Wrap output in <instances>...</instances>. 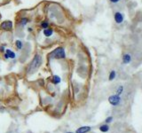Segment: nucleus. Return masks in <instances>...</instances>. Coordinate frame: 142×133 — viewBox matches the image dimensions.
<instances>
[{"label": "nucleus", "instance_id": "39448f33", "mask_svg": "<svg viewBox=\"0 0 142 133\" xmlns=\"http://www.w3.org/2000/svg\"><path fill=\"white\" fill-rule=\"evenodd\" d=\"M115 20L116 23H122L123 20V16L121 12H115Z\"/></svg>", "mask_w": 142, "mask_h": 133}, {"label": "nucleus", "instance_id": "4be33fe9", "mask_svg": "<svg viewBox=\"0 0 142 133\" xmlns=\"http://www.w3.org/2000/svg\"><path fill=\"white\" fill-rule=\"evenodd\" d=\"M68 133H72V132H68Z\"/></svg>", "mask_w": 142, "mask_h": 133}, {"label": "nucleus", "instance_id": "4468645a", "mask_svg": "<svg viewBox=\"0 0 142 133\" xmlns=\"http://www.w3.org/2000/svg\"><path fill=\"white\" fill-rule=\"evenodd\" d=\"M41 27L43 28L44 30H45V28H49V22H47V20H45V22H43L41 23Z\"/></svg>", "mask_w": 142, "mask_h": 133}, {"label": "nucleus", "instance_id": "2eb2a0df", "mask_svg": "<svg viewBox=\"0 0 142 133\" xmlns=\"http://www.w3.org/2000/svg\"><path fill=\"white\" fill-rule=\"evenodd\" d=\"M115 77V71H114V70H112L110 72V74H109V80H113L114 78Z\"/></svg>", "mask_w": 142, "mask_h": 133}, {"label": "nucleus", "instance_id": "a211bd4d", "mask_svg": "<svg viewBox=\"0 0 142 133\" xmlns=\"http://www.w3.org/2000/svg\"><path fill=\"white\" fill-rule=\"evenodd\" d=\"M112 120H113V117H108V118H107V119H106V122L107 123H109V122H111V121H112Z\"/></svg>", "mask_w": 142, "mask_h": 133}, {"label": "nucleus", "instance_id": "9d476101", "mask_svg": "<svg viewBox=\"0 0 142 133\" xmlns=\"http://www.w3.org/2000/svg\"><path fill=\"white\" fill-rule=\"evenodd\" d=\"M130 60H131V58H130V55H129V54L123 55V63H129L130 61Z\"/></svg>", "mask_w": 142, "mask_h": 133}, {"label": "nucleus", "instance_id": "6ab92c4d", "mask_svg": "<svg viewBox=\"0 0 142 133\" xmlns=\"http://www.w3.org/2000/svg\"><path fill=\"white\" fill-rule=\"evenodd\" d=\"M110 1H111L112 3H117V2L119 1V0H110Z\"/></svg>", "mask_w": 142, "mask_h": 133}, {"label": "nucleus", "instance_id": "f3484780", "mask_svg": "<svg viewBox=\"0 0 142 133\" xmlns=\"http://www.w3.org/2000/svg\"><path fill=\"white\" fill-rule=\"evenodd\" d=\"M5 51H6L5 45H1V46H0V52H5Z\"/></svg>", "mask_w": 142, "mask_h": 133}, {"label": "nucleus", "instance_id": "423d86ee", "mask_svg": "<svg viewBox=\"0 0 142 133\" xmlns=\"http://www.w3.org/2000/svg\"><path fill=\"white\" fill-rule=\"evenodd\" d=\"M91 130V127L89 126H84V127H81L76 130V133H86L88 131Z\"/></svg>", "mask_w": 142, "mask_h": 133}, {"label": "nucleus", "instance_id": "f03ea898", "mask_svg": "<svg viewBox=\"0 0 142 133\" xmlns=\"http://www.w3.org/2000/svg\"><path fill=\"white\" fill-rule=\"evenodd\" d=\"M51 58L56 60H61L66 58V52H65L64 48L62 47H58L57 49H55L54 51H53L50 54Z\"/></svg>", "mask_w": 142, "mask_h": 133}, {"label": "nucleus", "instance_id": "aec40b11", "mask_svg": "<svg viewBox=\"0 0 142 133\" xmlns=\"http://www.w3.org/2000/svg\"><path fill=\"white\" fill-rule=\"evenodd\" d=\"M5 58H6V60H8V59H9V57H8V55L6 54V53H5Z\"/></svg>", "mask_w": 142, "mask_h": 133}, {"label": "nucleus", "instance_id": "dca6fc26", "mask_svg": "<svg viewBox=\"0 0 142 133\" xmlns=\"http://www.w3.org/2000/svg\"><path fill=\"white\" fill-rule=\"evenodd\" d=\"M123 86H119L118 87V89H117V95H119V96H120L121 95V93H122V92H123Z\"/></svg>", "mask_w": 142, "mask_h": 133}, {"label": "nucleus", "instance_id": "412c9836", "mask_svg": "<svg viewBox=\"0 0 142 133\" xmlns=\"http://www.w3.org/2000/svg\"><path fill=\"white\" fill-rule=\"evenodd\" d=\"M28 31H29V32H31V31H32V28H28Z\"/></svg>", "mask_w": 142, "mask_h": 133}, {"label": "nucleus", "instance_id": "20e7f679", "mask_svg": "<svg viewBox=\"0 0 142 133\" xmlns=\"http://www.w3.org/2000/svg\"><path fill=\"white\" fill-rule=\"evenodd\" d=\"M108 101L111 105L113 106H117L119 103H120V96L119 95H112L108 98Z\"/></svg>", "mask_w": 142, "mask_h": 133}, {"label": "nucleus", "instance_id": "0eeeda50", "mask_svg": "<svg viewBox=\"0 0 142 133\" xmlns=\"http://www.w3.org/2000/svg\"><path fill=\"white\" fill-rule=\"evenodd\" d=\"M53 34V30H52V28H45V30H44V35H45V36L46 37H50L52 36Z\"/></svg>", "mask_w": 142, "mask_h": 133}, {"label": "nucleus", "instance_id": "1a4fd4ad", "mask_svg": "<svg viewBox=\"0 0 142 133\" xmlns=\"http://www.w3.org/2000/svg\"><path fill=\"white\" fill-rule=\"evenodd\" d=\"M29 22V19L28 18H22L19 22V24L21 26H26Z\"/></svg>", "mask_w": 142, "mask_h": 133}, {"label": "nucleus", "instance_id": "7ed1b4c3", "mask_svg": "<svg viewBox=\"0 0 142 133\" xmlns=\"http://www.w3.org/2000/svg\"><path fill=\"white\" fill-rule=\"evenodd\" d=\"M0 28L5 31H9L13 28V22L11 20H5L0 25Z\"/></svg>", "mask_w": 142, "mask_h": 133}, {"label": "nucleus", "instance_id": "ddd939ff", "mask_svg": "<svg viewBox=\"0 0 142 133\" xmlns=\"http://www.w3.org/2000/svg\"><path fill=\"white\" fill-rule=\"evenodd\" d=\"M99 130H100V131H102V132H107V131H108L109 127L107 125V124H106V125H102V126H100Z\"/></svg>", "mask_w": 142, "mask_h": 133}, {"label": "nucleus", "instance_id": "6e6552de", "mask_svg": "<svg viewBox=\"0 0 142 133\" xmlns=\"http://www.w3.org/2000/svg\"><path fill=\"white\" fill-rule=\"evenodd\" d=\"M6 53L8 55V57H9V59H15L16 54L14 52L12 51V50L6 49Z\"/></svg>", "mask_w": 142, "mask_h": 133}, {"label": "nucleus", "instance_id": "f257e3e1", "mask_svg": "<svg viewBox=\"0 0 142 133\" xmlns=\"http://www.w3.org/2000/svg\"><path fill=\"white\" fill-rule=\"evenodd\" d=\"M42 64V57L40 54H36L34 56L33 60H31L30 64H29V68H28V74H34L36 73L38 68H40Z\"/></svg>", "mask_w": 142, "mask_h": 133}, {"label": "nucleus", "instance_id": "f8f14e48", "mask_svg": "<svg viewBox=\"0 0 142 133\" xmlns=\"http://www.w3.org/2000/svg\"><path fill=\"white\" fill-rule=\"evenodd\" d=\"M15 45H16V47H17L18 50H22V47H23V44H22V42L21 41V40H17L15 43Z\"/></svg>", "mask_w": 142, "mask_h": 133}, {"label": "nucleus", "instance_id": "9b49d317", "mask_svg": "<svg viewBox=\"0 0 142 133\" xmlns=\"http://www.w3.org/2000/svg\"><path fill=\"white\" fill-rule=\"evenodd\" d=\"M52 82H53L54 84H60V77L59 76H54L53 77V79H52Z\"/></svg>", "mask_w": 142, "mask_h": 133}]
</instances>
